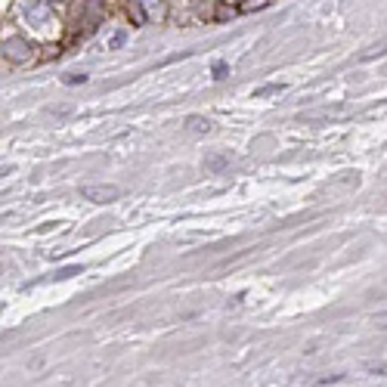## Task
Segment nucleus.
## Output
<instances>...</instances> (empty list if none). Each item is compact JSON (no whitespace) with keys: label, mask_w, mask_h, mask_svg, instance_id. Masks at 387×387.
I'll list each match as a JSON object with an SVG mask.
<instances>
[{"label":"nucleus","mask_w":387,"mask_h":387,"mask_svg":"<svg viewBox=\"0 0 387 387\" xmlns=\"http://www.w3.org/2000/svg\"><path fill=\"white\" fill-rule=\"evenodd\" d=\"M81 195L90 201H99V205H105V201H115L118 195H121V189L112 186V183H90V186L81 189Z\"/></svg>","instance_id":"nucleus-1"},{"label":"nucleus","mask_w":387,"mask_h":387,"mask_svg":"<svg viewBox=\"0 0 387 387\" xmlns=\"http://www.w3.org/2000/svg\"><path fill=\"white\" fill-rule=\"evenodd\" d=\"M3 53H7L13 62H28V59H32V47H28L22 38H7L3 40Z\"/></svg>","instance_id":"nucleus-2"},{"label":"nucleus","mask_w":387,"mask_h":387,"mask_svg":"<svg viewBox=\"0 0 387 387\" xmlns=\"http://www.w3.org/2000/svg\"><path fill=\"white\" fill-rule=\"evenodd\" d=\"M186 124H189V130H195V134H208V130H211V121H208V118H199V115H192Z\"/></svg>","instance_id":"nucleus-3"},{"label":"nucleus","mask_w":387,"mask_h":387,"mask_svg":"<svg viewBox=\"0 0 387 387\" xmlns=\"http://www.w3.org/2000/svg\"><path fill=\"white\" fill-rule=\"evenodd\" d=\"M87 75H65L62 77V84H84Z\"/></svg>","instance_id":"nucleus-4"},{"label":"nucleus","mask_w":387,"mask_h":387,"mask_svg":"<svg viewBox=\"0 0 387 387\" xmlns=\"http://www.w3.org/2000/svg\"><path fill=\"white\" fill-rule=\"evenodd\" d=\"M214 77H226V65H223V62L214 65Z\"/></svg>","instance_id":"nucleus-5"},{"label":"nucleus","mask_w":387,"mask_h":387,"mask_svg":"<svg viewBox=\"0 0 387 387\" xmlns=\"http://www.w3.org/2000/svg\"><path fill=\"white\" fill-rule=\"evenodd\" d=\"M124 38H127V34H124V32H118L115 38H112V47H121V44H124Z\"/></svg>","instance_id":"nucleus-6"}]
</instances>
